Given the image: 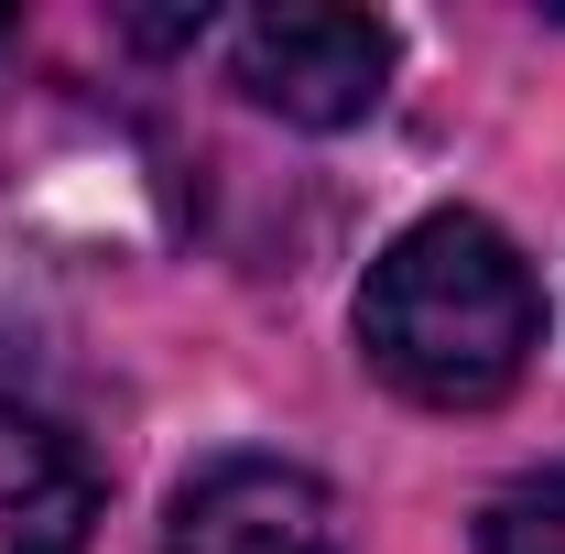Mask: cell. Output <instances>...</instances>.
I'll return each mask as SVG.
<instances>
[{
    "mask_svg": "<svg viewBox=\"0 0 565 554\" xmlns=\"http://www.w3.org/2000/svg\"><path fill=\"white\" fill-rule=\"evenodd\" d=\"M533 338H544V294L522 273V251L468 207L414 217L370 262V283H359V348H370V370L403 403H435V414L500 403L522 381Z\"/></svg>",
    "mask_w": 565,
    "mask_h": 554,
    "instance_id": "cell-1",
    "label": "cell"
},
{
    "mask_svg": "<svg viewBox=\"0 0 565 554\" xmlns=\"http://www.w3.org/2000/svg\"><path fill=\"white\" fill-rule=\"evenodd\" d=\"M0 33H11V22H0Z\"/></svg>",
    "mask_w": 565,
    "mask_h": 554,
    "instance_id": "cell-6",
    "label": "cell"
},
{
    "mask_svg": "<svg viewBox=\"0 0 565 554\" xmlns=\"http://www.w3.org/2000/svg\"><path fill=\"white\" fill-rule=\"evenodd\" d=\"M479 554H565V457L533 468V479H511L479 511Z\"/></svg>",
    "mask_w": 565,
    "mask_h": 554,
    "instance_id": "cell-5",
    "label": "cell"
},
{
    "mask_svg": "<svg viewBox=\"0 0 565 554\" xmlns=\"http://www.w3.org/2000/svg\"><path fill=\"white\" fill-rule=\"evenodd\" d=\"M163 554H349L338 489L294 457H217L174 489Z\"/></svg>",
    "mask_w": 565,
    "mask_h": 554,
    "instance_id": "cell-3",
    "label": "cell"
},
{
    "mask_svg": "<svg viewBox=\"0 0 565 554\" xmlns=\"http://www.w3.org/2000/svg\"><path fill=\"white\" fill-rule=\"evenodd\" d=\"M239 87L294 131H349L392 87V22H370V11H250L239 22Z\"/></svg>",
    "mask_w": 565,
    "mask_h": 554,
    "instance_id": "cell-2",
    "label": "cell"
},
{
    "mask_svg": "<svg viewBox=\"0 0 565 554\" xmlns=\"http://www.w3.org/2000/svg\"><path fill=\"white\" fill-rule=\"evenodd\" d=\"M98 522V457L66 414L0 381V554H87Z\"/></svg>",
    "mask_w": 565,
    "mask_h": 554,
    "instance_id": "cell-4",
    "label": "cell"
}]
</instances>
